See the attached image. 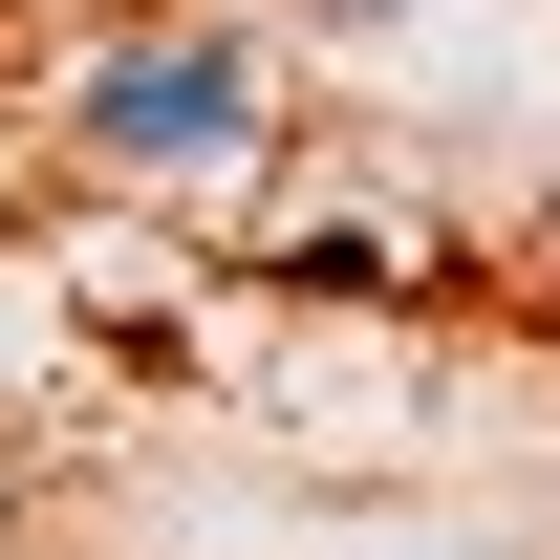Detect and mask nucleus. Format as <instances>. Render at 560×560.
I'll return each instance as SVG.
<instances>
[{"label":"nucleus","instance_id":"nucleus-1","mask_svg":"<svg viewBox=\"0 0 560 560\" xmlns=\"http://www.w3.org/2000/svg\"><path fill=\"white\" fill-rule=\"evenodd\" d=\"M237 44H130V66L86 86V151H130V173H195V151H237Z\"/></svg>","mask_w":560,"mask_h":560}]
</instances>
